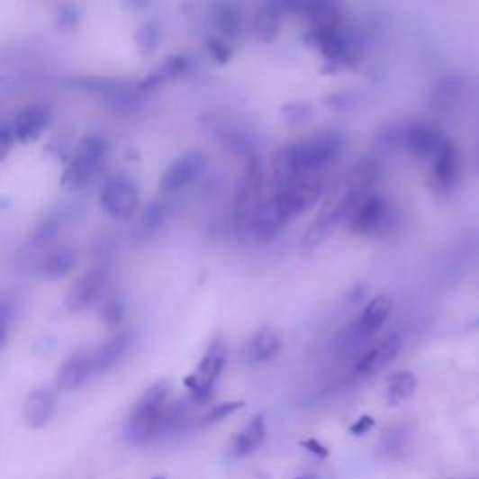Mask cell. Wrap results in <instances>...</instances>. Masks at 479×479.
<instances>
[{
    "label": "cell",
    "instance_id": "18",
    "mask_svg": "<svg viewBox=\"0 0 479 479\" xmlns=\"http://www.w3.org/2000/svg\"><path fill=\"white\" fill-rule=\"evenodd\" d=\"M55 412V395L51 390L38 388L29 393L23 409V418L25 423L32 429H41L51 421Z\"/></svg>",
    "mask_w": 479,
    "mask_h": 479
},
{
    "label": "cell",
    "instance_id": "27",
    "mask_svg": "<svg viewBox=\"0 0 479 479\" xmlns=\"http://www.w3.org/2000/svg\"><path fill=\"white\" fill-rule=\"evenodd\" d=\"M135 43L140 55H152L159 45V29L156 23H145L135 32Z\"/></svg>",
    "mask_w": 479,
    "mask_h": 479
},
{
    "label": "cell",
    "instance_id": "2",
    "mask_svg": "<svg viewBox=\"0 0 479 479\" xmlns=\"http://www.w3.org/2000/svg\"><path fill=\"white\" fill-rule=\"evenodd\" d=\"M169 390L171 382L159 380L139 399L126 427V438L130 444L142 446L165 437L167 395H169Z\"/></svg>",
    "mask_w": 479,
    "mask_h": 479
},
{
    "label": "cell",
    "instance_id": "13",
    "mask_svg": "<svg viewBox=\"0 0 479 479\" xmlns=\"http://www.w3.org/2000/svg\"><path fill=\"white\" fill-rule=\"evenodd\" d=\"M94 375L92 352L71 354L57 373V388L62 392H76Z\"/></svg>",
    "mask_w": 479,
    "mask_h": 479
},
{
    "label": "cell",
    "instance_id": "1",
    "mask_svg": "<svg viewBox=\"0 0 479 479\" xmlns=\"http://www.w3.org/2000/svg\"><path fill=\"white\" fill-rule=\"evenodd\" d=\"M343 137L338 131H317L286 145L274 156V184L283 185L298 176L324 175L343 154Z\"/></svg>",
    "mask_w": 479,
    "mask_h": 479
},
{
    "label": "cell",
    "instance_id": "5",
    "mask_svg": "<svg viewBox=\"0 0 479 479\" xmlns=\"http://www.w3.org/2000/svg\"><path fill=\"white\" fill-rule=\"evenodd\" d=\"M100 204L114 220H130L139 208V191L128 178H109L100 189Z\"/></svg>",
    "mask_w": 479,
    "mask_h": 479
},
{
    "label": "cell",
    "instance_id": "10",
    "mask_svg": "<svg viewBox=\"0 0 479 479\" xmlns=\"http://www.w3.org/2000/svg\"><path fill=\"white\" fill-rule=\"evenodd\" d=\"M442 133L427 122H411L401 126V149H404L416 159L435 158L442 145Z\"/></svg>",
    "mask_w": 479,
    "mask_h": 479
},
{
    "label": "cell",
    "instance_id": "40",
    "mask_svg": "<svg viewBox=\"0 0 479 479\" xmlns=\"http://www.w3.org/2000/svg\"><path fill=\"white\" fill-rule=\"evenodd\" d=\"M296 479H317L315 475H300V477H296Z\"/></svg>",
    "mask_w": 479,
    "mask_h": 479
},
{
    "label": "cell",
    "instance_id": "15",
    "mask_svg": "<svg viewBox=\"0 0 479 479\" xmlns=\"http://www.w3.org/2000/svg\"><path fill=\"white\" fill-rule=\"evenodd\" d=\"M401 348H402V335L392 333L384 341L378 343L375 348H371L362 359H359L356 371L359 375H375L382 369H386L399 356Z\"/></svg>",
    "mask_w": 479,
    "mask_h": 479
},
{
    "label": "cell",
    "instance_id": "22",
    "mask_svg": "<svg viewBox=\"0 0 479 479\" xmlns=\"http://www.w3.org/2000/svg\"><path fill=\"white\" fill-rule=\"evenodd\" d=\"M267 438V421L262 416H255L232 442V455L234 457H244V455L253 453L260 447V444Z\"/></svg>",
    "mask_w": 479,
    "mask_h": 479
},
{
    "label": "cell",
    "instance_id": "19",
    "mask_svg": "<svg viewBox=\"0 0 479 479\" xmlns=\"http://www.w3.org/2000/svg\"><path fill=\"white\" fill-rule=\"evenodd\" d=\"M131 345V335L128 331L116 333L113 339H109L102 348L92 352V367L95 373L111 371L120 359H122Z\"/></svg>",
    "mask_w": 479,
    "mask_h": 479
},
{
    "label": "cell",
    "instance_id": "6",
    "mask_svg": "<svg viewBox=\"0 0 479 479\" xmlns=\"http://www.w3.org/2000/svg\"><path fill=\"white\" fill-rule=\"evenodd\" d=\"M225 362H227V347L223 345L221 339L213 341L206 350V354L203 356L195 373L185 378V386L195 395V399L204 401L212 393V388L215 384V380L220 378Z\"/></svg>",
    "mask_w": 479,
    "mask_h": 479
},
{
    "label": "cell",
    "instance_id": "23",
    "mask_svg": "<svg viewBox=\"0 0 479 479\" xmlns=\"http://www.w3.org/2000/svg\"><path fill=\"white\" fill-rule=\"evenodd\" d=\"M77 255L69 248H59L47 253L40 262V274L47 279H59L76 268Z\"/></svg>",
    "mask_w": 479,
    "mask_h": 479
},
{
    "label": "cell",
    "instance_id": "4",
    "mask_svg": "<svg viewBox=\"0 0 479 479\" xmlns=\"http://www.w3.org/2000/svg\"><path fill=\"white\" fill-rule=\"evenodd\" d=\"M105 154V142L104 139L90 135L81 140V145L77 147V152L68 165V169L62 176V184L68 189H81L85 187L90 178L94 176L95 169L102 161Z\"/></svg>",
    "mask_w": 479,
    "mask_h": 479
},
{
    "label": "cell",
    "instance_id": "26",
    "mask_svg": "<svg viewBox=\"0 0 479 479\" xmlns=\"http://www.w3.org/2000/svg\"><path fill=\"white\" fill-rule=\"evenodd\" d=\"M418 388V380L412 371H399L390 378L388 384V402L399 404L406 399H411Z\"/></svg>",
    "mask_w": 479,
    "mask_h": 479
},
{
    "label": "cell",
    "instance_id": "11",
    "mask_svg": "<svg viewBox=\"0 0 479 479\" xmlns=\"http://www.w3.org/2000/svg\"><path fill=\"white\" fill-rule=\"evenodd\" d=\"M459 150L451 140H442L440 149L435 154L433 171H430V185L438 195L446 197L459 184Z\"/></svg>",
    "mask_w": 479,
    "mask_h": 479
},
{
    "label": "cell",
    "instance_id": "28",
    "mask_svg": "<svg viewBox=\"0 0 479 479\" xmlns=\"http://www.w3.org/2000/svg\"><path fill=\"white\" fill-rule=\"evenodd\" d=\"M281 116L289 126H302L313 116V107L305 102H291L281 107Z\"/></svg>",
    "mask_w": 479,
    "mask_h": 479
},
{
    "label": "cell",
    "instance_id": "30",
    "mask_svg": "<svg viewBox=\"0 0 479 479\" xmlns=\"http://www.w3.org/2000/svg\"><path fill=\"white\" fill-rule=\"evenodd\" d=\"M100 319L104 321V324L111 330L118 328L120 322L124 319V303L120 298H107L100 309Z\"/></svg>",
    "mask_w": 479,
    "mask_h": 479
},
{
    "label": "cell",
    "instance_id": "33",
    "mask_svg": "<svg viewBox=\"0 0 479 479\" xmlns=\"http://www.w3.org/2000/svg\"><path fill=\"white\" fill-rule=\"evenodd\" d=\"M206 50H208L210 57L218 64H227L232 57V50H230V45L227 43V40L218 38V36H213L206 41Z\"/></svg>",
    "mask_w": 479,
    "mask_h": 479
},
{
    "label": "cell",
    "instance_id": "7",
    "mask_svg": "<svg viewBox=\"0 0 479 479\" xmlns=\"http://www.w3.org/2000/svg\"><path fill=\"white\" fill-rule=\"evenodd\" d=\"M262 169L257 158H249L246 163V169L240 176L236 184V194H234V203H236V221L238 225H248L253 210L262 199Z\"/></svg>",
    "mask_w": 479,
    "mask_h": 479
},
{
    "label": "cell",
    "instance_id": "25",
    "mask_svg": "<svg viewBox=\"0 0 479 479\" xmlns=\"http://www.w3.org/2000/svg\"><path fill=\"white\" fill-rule=\"evenodd\" d=\"M279 29H281V14L274 6L267 5L255 14L253 34L258 41H265V43L274 41L279 34Z\"/></svg>",
    "mask_w": 479,
    "mask_h": 479
},
{
    "label": "cell",
    "instance_id": "8",
    "mask_svg": "<svg viewBox=\"0 0 479 479\" xmlns=\"http://www.w3.org/2000/svg\"><path fill=\"white\" fill-rule=\"evenodd\" d=\"M305 40L313 43L319 53L326 59V64L343 68L354 64V50L350 38L341 31V27L331 29H311Z\"/></svg>",
    "mask_w": 479,
    "mask_h": 479
},
{
    "label": "cell",
    "instance_id": "36",
    "mask_svg": "<svg viewBox=\"0 0 479 479\" xmlns=\"http://www.w3.org/2000/svg\"><path fill=\"white\" fill-rule=\"evenodd\" d=\"M15 135L12 128H0V159H3L14 147Z\"/></svg>",
    "mask_w": 479,
    "mask_h": 479
},
{
    "label": "cell",
    "instance_id": "9",
    "mask_svg": "<svg viewBox=\"0 0 479 479\" xmlns=\"http://www.w3.org/2000/svg\"><path fill=\"white\" fill-rule=\"evenodd\" d=\"M208 165V156L201 150H191L178 158L175 163L169 165L159 180V187L163 194H176V191L191 185L197 182L203 173L206 171Z\"/></svg>",
    "mask_w": 479,
    "mask_h": 479
},
{
    "label": "cell",
    "instance_id": "34",
    "mask_svg": "<svg viewBox=\"0 0 479 479\" xmlns=\"http://www.w3.org/2000/svg\"><path fill=\"white\" fill-rule=\"evenodd\" d=\"M244 406L242 401H232V402H221L218 406H213V409L203 418V425H210V423H215V421H221L225 420L227 416H230L232 412L240 411Z\"/></svg>",
    "mask_w": 479,
    "mask_h": 479
},
{
    "label": "cell",
    "instance_id": "14",
    "mask_svg": "<svg viewBox=\"0 0 479 479\" xmlns=\"http://www.w3.org/2000/svg\"><path fill=\"white\" fill-rule=\"evenodd\" d=\"M466 83L459 76H444L435 81L429 94V107L438 114H447L463 98Z\"/></svg>",
    "mask_w": 479,
    "mask_h": 479
},
{
    "label": "cell",
    "instance_id": "32",
    "mask_svg": "<svg viewBox=\"0 0 479 479\" xmlns=\"http://www.w3.org/2000/svg\"><path fill=\"white\" fill-rule=\"evenodd\" d=\"M165 215L167 206L161 201H154L142 212V225L147 230H158L165 223Z\"/></svg>",
    "mask_w": 479,
    "mask_h": 479
},
{
    "label": "cell",
    "instance_id": "21",
    "mask_svg": "<svg viewBox=\"0 0 479 479\" xmlns=\"http://www.w3.org/2000/svg\"><path fill=\"white\" fill-rule=\"evenodd\" d=\"M300 15L309 19L315 29L339 27L341 23V8L338 0H305Z\"/></svg>",
    "mask_w": 479,
    "mask_h": 479
},
{
    "label": "cell",
    "instance_id": "16",
    "mask_svg": "<svg viewBox=\"0 0 479 479\" xmlns=\"http://www.w3.org/2000/svg\"><path fill=\"white\" fill-rule=\"evenodd\" d=\"M392 307H393V300L388 294H380L373 298L367 303V307L362 311V315H359L357 321L354 322L352 333L359 335V338H367V335L376 333L390 319Z\"/></svg>",
    "mask_w": 479,
    "mask_h": 479
},
{
    "label": "cell",
    "instance_id": "35",
    "mask_svg": "<svg viewBox=\"0 0 479 479\" xmlns=\"http://www.w3.org/2000/svg\"><path fill=\"white\" fill-rule=\"evenodd\" d=\"M10 322H12V307L6 300H0V350L6 347Z\"/></svg>",
    "mask_w": 479,
    "mask_h": 479
},
{
    "label": "cell",
    "instance_id": "12",
    "mask_svg": "<svg viewBox=\"0 0 479 479\" xmlns=\"http://www.w3.org/2000/svg\"><path fill=\"white\" fill-rule=\"evenodd\" d=\"M105 281L107 277L102 268H94L86 272L83 277H79L74 285L69 286V291L64 300L66 307L71 311V313H81V311L88 309L102 296Z\"/></svg>",
    "mask_w": 479,
    "mask_h": 479
},
{
    "label": "cell",
    "instance_id": "39",
    "mask_svg": "<svg viewBox=\"0 0 479 479\" xmlns=\"http://www.w3.org/2000/svg\"><path fill=\"white\" fill-rule=\"evenodd\" d=\"M124 3L128 6H131V8H142V6H145L149 3V0H124Z\"/></svg>",
    "mask_w": 479,
    "mask_h": 479
},
{
    "label": "cell",
    "instance_id": "24",
    "mask_svg": "<svg viewBox=\"0 0 479 479\" xmlns=\"http://www.w3.org/2000/svg\"><path fill=\"white\" fill-rule=\"evenodd\" d=\"M281 348V338L274 328H262L258 330L248 347V357L255 364L268 362Z\"/></svg>",
    "mask_w": 479,
    "mask_h": 479
},
{
    "label": "cell",
    "instance_id": "38",
    "mask_svg": "<svg viewBox=\"0 0 479 479\" xmlns=\"http://www.w3.org/2000/svg\"><path fill=\"white\" fill-rule=\"evenodd\" d=\"M302 446H303L307 451H311L313 455H317V457H321V459H326L328 455H330V449H328L322 442H319V440H315V438L303 440Z\"/></svg>",
    "mask_w": 479,
    "mask_h": 479
},
{
    "label": "cell",
    "instance_id": "31",
    "mask_svg": "<svg viewBox=\"0 0 479 479\" xmlns=\"http://www.w3.org/2000/svg\"><path fill=\"white\" fill-rule=\"evenodd\" d=\"M79 12L74 5H62L55 12V25L60 32H69L77 27Z\"/></svg>",
    "mask_w": 479,
    "mask_h": 479
},
{
    "label": "cell",
    "instance_id": "37",
    "mask_svg": "<svg viewBox=\"0 0 479 479\" xmlns=\"http://www.w3.org/2000/svg\"><path fill=\"white\" fill-rule=\"evenodd\" d=\"M373 427H375V420L371 416H362L350 427V433L356 437H362V435H367V430H371Z\"/></svg>",
    "mask_w": 479,
    "mask_h": 479
},
{
    "label": "cell",
    "instance_id": "20",
    "mask_svg": "<svg viewBox=\"0 0 479 479\" xmlns=\"http://www.w3.org/2000/svg\"><path fill=\"white\" fill-rule=\"evenodd\" d=\"M47 122H50V111H47V107L31 105L27 109H23L17 114L14 128H12L15 140L27 142V140L36 139L43 131Z\"/></svg>",
    "mask_w": 479,
    "mask_h": 479
},
{
    "label": "cell",
    "instance_id": "17",
    "mask_svg": "<svg viewBox=\"0 0 479 479\" xmlns=\"http://www.w3.org/2000/svg\"><path fill=\"white\" fill-rule=\"evenodd\" d=\"M210 21L223 40H236L242 32V12L230 0H218L210 8Z\"/></svg>",
    "mask_w": 479,
    "mask_h": 479
},
{
    "label": "cell",
    "instance_id": "29",
    "mask_svg": "<svg viewBox=\"0 0 479 479\" xmlns=\"http://www.w3.org/2000/svg\"><path fill=\"white\" fill-rule=\"evenodd\" d=\"M359 95L357 92H352V90H339V92H333L330 95H326L324 104L331 109V111H339V113H345V111H352L359 105Z\"/></svg>",
    "mask_w": 479,
    "mask_h": 479
},
{
    "label": "cell",
    "instance_id": "3",
    "mask_svg": "<svg viewBox=\"0 0 479 479\" xmlns=\"http://www.w3.org/2000/svg\"><path fill=\"white\" fill-rule=\"evenodd\" d=\"M399 213L384 197L375 194L357 201L347 215V229L371 238H384L397 227Z\"/></svg>",
    "mask_w": 479,
    "mask_h": 479
}]
</instances>
